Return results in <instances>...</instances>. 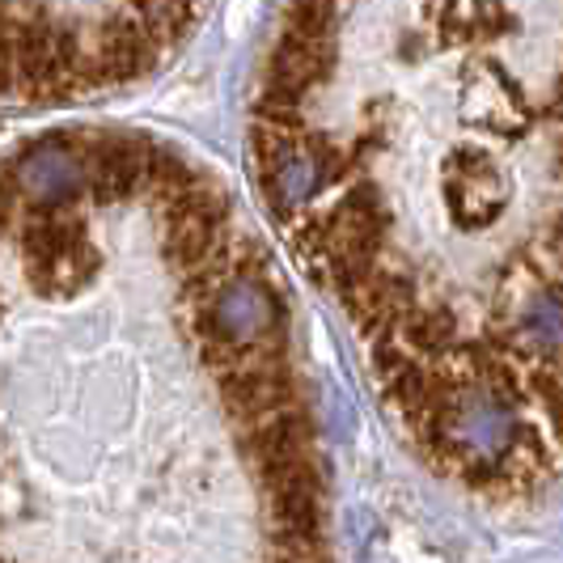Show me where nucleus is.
Listing matches in <instances>:
<instances>
[{"mask_svg":"<svg viewBox=\"0 0 563 563\" xmlns=\"http://www.w3.org/2000/svg\"><path fill=\"white\" fill-rule=\"evenodd\" d=\"M462 119L466 123H487L500 136H517L530 123V107L521 98L517 81L508 77L496 59H479L466 68V89H462Z\"/></svg>","mask_w":563,"mask_h":563,"instance_id":"2","label":"nucleus"},{"mask_svg":"<svg viewBox=\"0 0 563 563\" xmlns=\"http://www.w3.org/2000/svg\"><path fill=\"white\" fill-rule=\"evenodd\" d=\"M217 386H221L229 416H238L242 423L297 398L288 368H229V373H217Z\"/></svg>","mask_w":563,"mask_h":563,"instance_id":"5","label":"nucleus"},{"mask_svg":"<svg viewBox=\"0 0 563 563\" xmlns=\"http://www.w3.org/2000/svg\"><path fill=\"white\" fill-rule=\"evenodd\" d=\"M445 199L462 229L492 225L508 208V174L479 148H457L445 166Z\"/></svg>","mask_w":563,"mask_h":563,"instance_id":"1","label":"nucleus"},{"mask_svg":"<svg viewBox=\"0 0 563 563\" xmlns=\"http://www.w3.org/2000/svg\"><path fill=\"white\" fill-rule=\"evenodd\" d=\"M13 178H18L22 196L43 208H59L68 199L85 196V162L68 141H47L30 148L13 166Z\"/></svg>","mask_w":563,"mask_h":563,"instance_id":"3","label":"nucleus"},{"mask_svg":"<svg viewBox=\"0 0 563 563\" xmlns=\"http://www.w3.org/2000/svg\"><path fill=\"white\" fill-rule=\"evenodd\" d=\"M331 68H335V38H306V34L284 30L267 64V85L306 98L313 85L331 77Z\"/></svg>","mask_w":563,"mask_h":563,"instance_id":"4","label":"nucleus"}]
</instances>
